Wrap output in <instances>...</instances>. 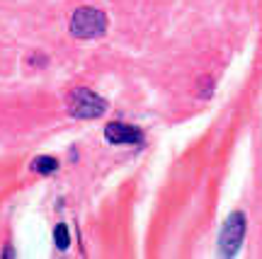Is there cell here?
I'll list each match as a JSON object with an SVG mask.
<instances>
[{"label":"cell","mask_w":262,"mask_h":259,"mask_svg":"<svg viewBox=\"0 0 262 259\" xmlns=\"http://www.w3.org/2000/svg\"><path fill=\"white\" fill-rule=\"evenodd\" d=\"M104 138L110 140V143H117V146H129V143H139L143 136H141V131L136 126H131V124H122V121H112V124H107L104 126Z\"/></svg>","instance_id":"4"},{"label":"cell","mask_w":262,"mask_h":259,"mask_svg":"<svg viewBox=\"0 0 262 259\" xmlns=\"http://www.w3.org/2000/svg\"><path fill=\"white\" fill-rule=\"evenodd\" d=\"M243 232H245V223H243V216L241 213H233L228 221H226L224 230H221V252L224 254H235L238 245L243 240Z\"/></svg>","instance_id":"3"},{"label":"cell","mask_w":262,"mask_h":259,"mask_svg":"<svg viewBox=\"0 0 262 259\" xmlns=\"http://www.w3.org/2000/svg\"><path fill=\"white\" fill-rule=\"evenodd\" d=\"M32 170H34V172H39V175H51V172H56V170H58V160H56V157L41 155V157H37V160L32 162Z\"/></svg>","instance_id":"5"},{"label":"cell","mask_w":262,"mask_h":259,"mask_svg":"<svg viewBox=\"0 0 262 259\" xmlns=\"http://www.w3.org/2000/svg\"><path fill=\"white\" fill-rule=\"evenodd\" d=\"M68 109L75 119H97L102 116L104 109H107V102H104L100 95H95L93 90L88 87H78L71 100H68Z\"/></svg>","instance_id":"2"},{"label":"cell","mask_w":262,"mask_h":259,"mask_svg":"<svg viewBox=\"0 0 262 259\" xmlns=\"http://www.w3.org/2000/svg\"><path fill=\"white\" fill-rule=\"evenodd\" d=\"M54 240H56V247H61V250H66L68 247V228H66L63 223H58L56 230H54Z\"/></svg>","instance_id":"6"},{"label":"cell","mask_w":262,"mask_h":259,"mask_svg":"<svg viewBox=\"0 0 262 259\" xmlns=\"http://www.w3.org/2000/svg\"><path fill=\"white\" fill-rule=\"evenodd\" d=\"M71 32L78 39H95L107 32V15L97 8H78L71 17Z\"/></svg>","instance_id":"1"}]
</instances>
